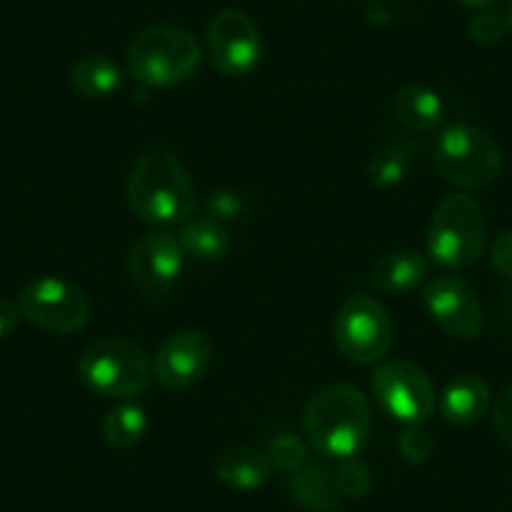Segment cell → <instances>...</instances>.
<instances>
[{"label": "cell", "instance_id": "obj_1", "mask_svg": "<svg viewBox=\"0 0 512 512\" xmlns=\"http://www.w3.org/2000/svg\"><path fill=\"white\" fill-rule=\"evenodd\" d=\"M309 445L332 460L357 457L372 430L369 400L349 384H329L309 397L302 415Z\"/></svg>", "mask_w": 512, "mask_h": 512}, {"label": "cell", "instance_id": "obj_32", "mask_svg": "<svg viewBox=\"0 0 512 512\" xmlns=\"http://www.w3.org/2000/svg\"><path fill=\"white\" fill-rule=\"evenodd\" d=\"M507 21H510V28H512V0H510V6H507Z\"/></svg>", "mask_w": 512, "mask_h": 512}, {"label": "cell", "instance_id": "obj_5", "mask_svg": "<svg viewBox=\"0 0 512 512\" xmlns=\"http://www.w3.org/2000/svg\"><path fill=\"white\" fill-rule=\"evenodd\" d=\"M435 166L447 184L477 191L495 184L502 171V154L487 131L472 123H452L437 136Z\"/></svg>", "mask_w": 512, "mask_h": 512}, {"label": "cell", "instance_id": "obj_20", "mask_svg": "<svg viewBox=\"0 0 512 512\" xmlns=\"http://www.w3.org/2000/svg\"><path fill=\"white\" fill-rule=\"evenodd\" d=\"M179 241L184 251L199 262H219L229 251V234H226L224 224H219L211 216H194L181 224Z\"/></svg>", "mask_w": 512, "mask_h": 512}, {"label": "cell", "instance_id": "obj_3", "mask_svg": "<svg viewBox=\"0 0 512 512\" xmlns=\"http://www.w3.org/2000/svg\"><path fill=\"white\" fill-rule=\"evenodd\" d=\"M201 66V46L186 28L149 26L128 46V73L149 88L186 83Z\"/></svg>", "mask_w": 512, "mask_h": 512}, {"label": "cell", "instance_id": "obj_21", "mask_svg": "<svg viewBox=\"0 0 512 512\" xmlns=\"http://www.w3.org/2000/svg\"><path fill=\"white\" fill-rule=\"evenodd\" d=\"M146 430H149V417H146L144 407L136 405V402L123 400L103 420V437H106L108 445L118 447V450L139 445Z\"/></svg>", "mask_w": 512, "mask_h": 512}, {"label": "cell", "instance_id": "obj_28", "mask_svg": "<svg viewBox=\"0 0 512 512\" xmlns=\"http://www.w3.org/2000/svg\"><path fill=\"white\" fill-rule=\"evenodd\" d=\"M492 427H495V435L507 447H512V384H507L492 405Z\"/></svg>", "mask_w": 512, "mask_h": 512}, {"label": "cell", "instance_id": "obj_22", "mask_svg": "<svg viewBox=\"0 0 512 512\" xmlns=\"http://www.w3.org/2000/svg\"><path fill=\"white\" fill-rule=\"evenodd\" d=\"M415 151L405 144H390L379 149L367 164V179L374 189H395L407 179Z\"/></svg>", "mask_w": 512, "mask_h": 512}, {"label": "cell", "instance_id": "obj_31", "mask_svg": "<svg viewBox=\"0 0 512 512\" xmlns=\"http://www.w3.org/2000/svg\"><path fill=\"white\" fill-rule=\"evenodd\" d=\"M462 6L472 8V11H487V8H497L500 0H460Z\"/></svg>", "mask_w": 512, "mask_h": 512}, {"label": "cell", "instance_id": "obj_29", "mask_svg": "<svg viewBox=\"0 0 512 512\" xmlns=\"http://www.w3.org/2000/svg\"><path fill=\"white\" fill-rule=\"evenodd\" d=\"M490 262L497 272L512 282V229L502 231L490 246Z\"/></svg>", "mask_w": 512, "mask_h": 512}, {"label": "cell", "instance_id": "obj_12", "mask_svg": "<svg viewBox=\"0 0 512 512\" xmlns=\"http://www.w3.org/2000/svg\"><path fill=\"white\" fill-rule=\"evenodd\" d=\"M186 251L179 236L169 231L144 234L128 254V274L136 289L149 299H161L171 292L184 269Z\"/></svg>", "mask_w": 512, "mask_h": 512}, {"label": "cell", "instance_id": "obj_10", "mask_svg": "<svg viewBox=\"0 0 512 512\" xmlns=\"http://www.w3.org/2000/svg\"><path fill=\"white\" fill-rule=\"evenodd\" d=\"M206 53L214 71H219L221 76H249L262 61V33L244 11L226 8L216 13L206 28Z\"/></svg>", "mask_w": 512, "mask_h": 512}, {"label": "cell", "instance_id": "obj_19", "mask_svg": "<svg viewBox=\"0 0 512 512\" xmlns=\"http://www.w3.org/2000/svg\"><path fill=\"white\" fill-rule=\"evenodd\" d=\"M71 86L83 98H111L121 91L123 71L108 56H83L71 66Z\"/></svg>", "mask_w": 512, "mask_h": 512}, {"label": "cell", "instance_id": "obj_9", "mask_svg": "<svg viewBox=\"0 0 512 512\" xmlns=\"http://www.w3.org/2000/svg\"><path fill=\"white\" fill-rule=\"evenodd\" d=\"M372 390L382 410L402 425H425L437 410V395L425 369L392 359L374 369Z\"/></svg>", "mask_w": 512, "mask_h": 512}, {"label": "cell", "instance_id": "obj_26", "mask_svg": "<svg viewBox=\"0 0 512 512\" xmlns=\"http://www.w3.org/2000/svg\"><path fill=\"white\" fill-rule=\"evenodd\" d=\"M397 445H400V455L412 465H422L435 450L432 435L422 425H405Z\"/></svg>", "mask_w": 512, "mask_h": 512}, {"label": "cell", "instance_id": "obj_2", "mask_svg": "<svg viewBox=\"0 0 512 512\" xmlns=\"http://www.w3.org/2000/svg\"><path fill=\"white\" fill-rule=\"evenodd\" d=\"M126 194L131 211L154 226L184 224L196 206V191L184 164L166 149H151L136 161Z\"/></svg>", "mask_w": 512, "mask_h": 512}, {"label": "cell", "instance_id": "obj_6", "mask_svg": "<svg viewBox=\"0 0 512 512\" xmlns=\"http://www.w3.org/2000/svg\"><path fill=\"white\" fill-rule=\"evenodd\" d=\"M485 241L487 221L477 199L467 194H452L437 206L427 231V251L440 267H470L482 256Z\"/></svg>", "mask_w": 512, "mask_h": 512}, {"label": "cell", "instance_id": "obj_17", "mask_svg": "<svg viewBox=\"0 0 512 512\" xmlns=\"http://www.w3.org/2000/svg\"><path fill=\"white\" fill-rule=\"evenodd\" d=\"M430 274L425 256L420 251L400 249L384 254L372 269V284L384 294H405L420 287Z\"/></svg>", "mask_w": 512, "mask_h": 512}, {"label": "cell", "instance_id": "obj_23", "mask_svg": "<svg viewBox=\"0 0 512 512\" xmlns=\"http://www.w3.org/2000/svg\"><path fill=\"white\" fill-rule=\"evenodd\" d=\"M510 31V21L507 13H500L497 8H487V11H477L472 21L467 23V36L470 41L480 43V46H495Z\"/></svg>", "mask_w": 512, "mask_h": 512}, {"label": "cell", "instance_id": "obj_13", "mask_svg": "<svg viewBox=\"0 0 512 512\" xmlns=\"http://www.w3.org/2000/svg\"><path fill=\"white\" fill-rule=\"evenodd\" d=\"M211 357H214V347L204 332L181 329L164 339L151 367H154V377L161 387L189 390L209 372Z\"/></svg>", "mask_w": 512, "mask_h": 512}, {"label": "cell", "instance_id": "obj_16", "mask_svg": "<svg viewBox=\"0 0 512 512\" xmlns=\"http://www.w3.org/2000/svg\"><path fill=\"white\" fill-rule=\"evenodd\" d=\"M272 462H269L267 452L256 450V447H231V450L221 452L214 462L216 480L224 485L234 487V490H259L264 482L272 475Z\"/></svg>", "mask_w": 512, "mask_h": 512}, {"label": "cell", "instance_id": "obj_7", "mask_svg": "<svg viewBox=\"0 0 512 512\" xmlns=\"http://www.w3.org/2000/svg\"><path fill=\"white\" fill-rule=\"evenodd\" d=\"M395 327L382 302L357 294L334 317V344L354 364H374L390 352Z\"/></svg>", "mask_w": 512, "mask_h": 512}, {"label": "cell", "instance_id": "obj_4", "mask_svg": "<svg viewBox=\"0 0 512 512\" xmlns=\"http://www.w3.org/2000/svg\"><path fill=\"white\" fill-rule=\"evenodd\" d=\"M83 384L106 400H131L146 392L154 367L144 349L131 339L106 337L86 347L78 359Z\"/></svg>", "mask_w": 512, "mask_h": 512}, {"label": "cell", "instance_id": "obj_27", "mask_svg": "<svg viewBox=\"0 0 512 512\" xmlns=\"http://www.w3.org/2000/svg\"><path fill=\"white\" fill-rule=\"evenodd\" d=\"M246 214V204L239 194L234 191H214V194L206 199V216L216 219L219 224L226 221H239Z\"/></svg>", "mask_w": 512, "mask_h": 512}, {"label": "cell", "instance_id": "obj_25", "mask_svg": "<svg viewBox=\"0 0 512 512\" xmlns=\"http://www.w3.org/2000/svg\"><path fill=\"white\" fill-rule=\"evenodd\" d=\"M267 457L274 467H279V470L297 472L302 470L304 462H307V447H304V442L299 440V437L279 435L277 440L269 445Z\"/></svg>", "mask_w": 512, "mask_h": 512}, {"label": "cell", "instance_id": "obj_8", "mask_svg": "<svg viewBox=\"0 0 512 512\" xmlns=\"http://www.w3.org/2000/svg\"><path fill=\"white\" fill-rule=\"evenodd\" d=\"M18 307L23 319L56 337L81 332L91 314L86 294L61 277L31 279L18 294Z\"/></svg>", "mask_w": 512, "mask_h": 512}, {"label": "cell", "instance_id": "obj_18", "mask_svg": "<svg viewBox=\"0 0 512 512\" xmlns=\"http://www.w3.org/2000/svg\"><path fill=\"white\" fill-rule=\"evenodd\" d=\"M289 497L309 512H332L342 505L334 472L324 467H302L289 477Z\"/></svg>", "mask_w": 512, "mask_h": 512}, {"label": "cell", "instance_id": "obj_24", "mask_svg": "<svg viewBox=\"0 0 512 512\" xmlns=\"http://www.w3.org/2000/svg\"><path fill=\"white\" fill-rule=\"evenodd\" d=\"M334 480H337L342 497H352V500L354 497L367 495L369 487H372V475H369L367 465L359 462L357 457L339 460V467L334 470Z\"/></svg>", "mask_w": 512, "mask_h": 512}, {"label": "cell", "instance_id": "obj_14", "mask_svg": "<svg viewBox=\"0 0 512 512\" xmlns=\"http://www.w3.org/2000/svg\"><path fill=\"white\" fill-rule=\"evenodd\" d=\"M492 405L490 384L477 374H457L440 395V415L450 425L467 427L480 422Z\"/></svg>", "mask_w": 512, "mask_h": 512}, {"label": "cell", "instance_id": "obj_30", "mask_svg": "<svg viewBox=\"0 0 512 512\" xmlns=\"http://www.w3.org/2000/svg\"><path fill=\"white\" fill-rule=\"evenodd\" d=\"M21 319H23V314H21V307H18V302H11V299H0V342L16 332L18 324H21Z\"/></svg>", "mask_w": 512, "mask_h": 512}, {"label": "cell", "instance_id": "obj_11", "mask_svg": "<svg viewBox=\"0 0 512 512\" xmlns=\"http://www.w3.org/2000/svg\"><path fill=\"white\" fill-rule=\"evenodd\" d=\"M422 302L427 314L440 329H445L450 337L472 342L485 329V312L482 302L470 282L462 277H437L422 289Z\"/></svg>", "mask_w": 512, "mask_h": 512}, {"label": "cell", "instance_id": "obj_15", "mask_svg": "<svg viewBox=\"0 0 512 512\" xmlns=\"http://www.w3.org/2000/svg\"><path fill=\"white\" fill-rule=\"evenodd\" d=\"M392 113L412 134H432L445 121V101L425 83H407L395 93Z\"/></svg>", "mask_w": 512, "mask_h": 512}]
</instances>
